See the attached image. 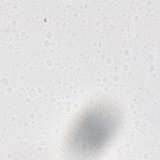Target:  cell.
Wrapping results in <instances>:
<instances>
[{
  "label": "cell",
  "mask_w": 160,
  "mask_h": 160,
  "mask_svg": "<svg viewBox=\"0 0 160 160\" xmlns=\"http://www.w3.org/2000/svg\"><path fill=\"white\" fill-rule=\"evenodd\" d=\"M98 115L88 116L86 121L84 119H82L76 129V136L79 137L77 140L81 139V141H83L86 139L85 142L90 146V143L92 145L99 144V140L103 141L104 138L108 136L111 126L109 119L102 116L99 117Z\"/></svg>",
  "instance_id": "cell-1"
}]
</instances>
